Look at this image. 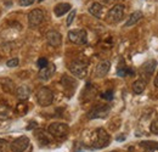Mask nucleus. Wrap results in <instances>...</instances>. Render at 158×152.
Wrapping results in <instances>:
<instances>
[{
  "label": "nucleus",
  "mask_w": 158,
  "mask_h": 152,
  "mask_svg": "<svg viewBox=\"0 0 158 152\" xmlns=\"http://www.w3.org/2000/svg\"><path fill=\"white\" fill-rule=\"evenodd\" d=\"M55 71H56V66L54 63H49L46 67H44V68L40 70L39 73H38V77H39V79H41V80H49L51 77L54 76Z\"/></svg>",
  "instance_id": "nucleus-11"
},
{
  "label": "nucleus",
  "mask_w": 158,
  "mask_h": 152,
  "mask_svg": "<svg viewBox=\"0 0 158 152\" xmlns=\"http://www.w3.org/2000/svg\"><path fill=\"white\" fill-rule=\"evenodd\" d=\"M61 84H62V87H63L66 90L74 91L76 88H77V85H78V82H77L74 78H72V77L63 76L61 78Z\"/></svg>",
  "instance_id": "nucleus-13"
},
{
  "label": "nucleus",
  "mask_w": 158,
  "mask_h": 152,
  "mask_svg": "<svg viewBox=\"0 0 158 152\" xmlns=\"http://www.w3.org/2000/svg\"><path fill=\"white\" fill-rule=\"evenodd\" d=\"M111 152H117V151H111Z\"/></svg>",
  "instance_id": "nucleus-34"
},
{
  "label": "nucleus",
  "mask_w": 158,
  "mask_h": 152,
  "mask_svg": "<svg viewBox=\"0 0 158 152\" xmlns=\"http://www.w3.org/2000/svg\"><path fill=\"white\" fill-rule=\"evenodd\" d=\"M117 74L119 77H127V76H134V71L128 68L125 65L123 66H119L118 67V71H117Z\"/></svg>",
  "instance_id": "nucleus-23"
},
{
  "label": "nucleus",
  "mask_w": 158,
  "mask_h": 152,
  "mask_svg": "<svg viewBox=\"0 0 158 152\" xmlns=\"http://www.w3.org/2000/svg\"><path fill=\"white\" fill-rule=\"evenodd\" d=\"M110 141H111V137H110V134L107 133L103 128H99L95 130L94 133V139H93V147L94 149H105L110 145Z\"/></svg>",
  "instance_id": "nucleus-1"
},
{
  "label": "nucleus",
  "mask_w": 158,
  "mask_h": 152,
  "mask_svg": "<svg viewBox=\"0 0 158 152\" xmlns=\"http://www.w3.org/2000/svg\"><path fill=\"white\" fill-rule=\"evenodd\" d=\"M45 17L44 15V11L40 10V9H34L32 10L29 14H28V23H29V27L34 28L37 26H39L40 23L43 22V19Z\"/></svg>",
  "instance_id": "nucleus-9"
},
{
  "label": "nucleus",
  "mask_w": 158,
  "mask_h": 152,
  "mask_svg": "<svg viewBox=\"0 0 158 152\" xmlns=\"http://www.w3.org/2000/svg\"><path fill=\"white\" fill-rule=\"evenodd\" d=\"M150 130L152 134H158V117L155 118L150 124Z\"/></svg>",
  "instance_id": "nucleus-24"
},
{
  "label": "nucleus",
  "mask_w": 158,
  "mask_h": 152,
  "mask_svg": "<svg viewBox=\"0 0 158 152\" xmlns=\"http://www.w3.org/2000/svg\"><path fill=\"white\" fill-rule=\"evenodd\" d=\"M116 0H102V2L103 4H112V2H114Z\"/></svg>",
  "instance_id": "nucleus-31"
},
{
  "label": "nucleus",
  "mask_w": 158,
  "mask_h": 152,
  "mask_svg": "<svg viewBox=\"0 0 158 152\" xmlns=\"http://www.w3.org/2000/svg\"><path fill=\"white\" fill-rule=\"evenodd\" d=\"M71 4H68V2H61V4H57L56 6H55V9H54V12H55V15L57 16V17H61V16H63L64 14H67L69 10H71Z\"/></svg>",
  "instance_id": "nucleus-17"
},
{
  "label": "nucleus",
  "mask_w": 158,
  "mask_h": 152,
  "mask_svg": "<svg viewBox=\"0 0 158 152\" xmlns=\"http://www.w3.org/2000/svg\"><path fill=\"white\" fill-rule=\"evenodd\" d=\"M1 88L5 93H14L15 91V84L10 79H2L1 80Z\"/></svg>",
  "instance_id": "nucleus-22"
},
{
  "label": "nucleus",
  "mask_w": 158,
  "mask_h": 152,
  "mask_svg": "<svg viewBox=\"0 0 158 152\" xmlns=\"http://www.w3.org/2000/svg\"><path fill=\"white\" fill-rule=\"evenodd\" d=\"M29 146V139L26 135H22L20 137L15 139L10 144V149L12 152H24Z\"/></svg>",
  "instance_id": "nucleus-8"
},
{
  "label": "nucleus",
  "mask_w": 158,
  "mask_h": 152,
  "mask_svg": "<svg viewBox=\"0 0 158 152\" xmlns=\"http://www.w3.org/2000/svg\"><path fill=\"white\" fill-rule=\"evenodd\" d=\"M19 63H20L19 58H17V57H15V58L9 60V61L6 62V66H7V67H17V66H19Z\"/></svg>",
  "instance_id": "nucleus-28"
},
{
  "label": "nucleus",
  "mask_w": 158,
  "mask_h": 152,
  "mask_svg": "<svg viewBox=\"0 0 158 152\" xmlns=\"http://www.w3.org/2000/svg\"><path fill=\"white\" fill-rule=\"evenodd\" d=\"M76 15H77V11L76 10H72L71 11V14L68 15V17H67V26H71L72 24V22H73V19H74V17H76Z\"/></svg>",
  "instance_id": "nucleus-29"
},
{
  "label": "nucleus",
  "mask_w": 158,
  "mask_h": 152,
  "mask_svg": "<svg viewBox=\"0 0 158 152\" xmlns=\"http://www.w3.org/2000/svg\"><path fill=\"white\" fill-rule=\"evenodd\" d=\"M156 67H157V61H156V60H148V61H146V62L142 65V67H141V72H142L143 76L146 74V77L148 78V77L155 72Z\"/></svg>",
  "instance_id": "nucleus-14"
},
{
  "label": "nucleus",
  "mask_w": 158,
  "mask_h": 152,
  "mask_svg": "<svg viewBox=\"0 0 158 152\" xmlns=\"http://www.w3.org/2000/svg\"><path fill=\"white\" fill-rule=\"evenodd\" d=\"M142 16H143V15H142L141 11H135V12H133V14L129 16V19H127L124 27H131V26H134L135 23H138L139 21L142 19Z\"/></svg>",
  "instance_id": "nucleus-19"
},
{
  "label": "nucleus",
  "mask_w": 158,
  "mask_h": 152,
  "mask_svg": "<svg viewBox=\"0 0 158 152\" xmlns=\"http://www.w3.org/2000/svg\"><path fill=\"white\" fill-rule=\"evenodd\" d=\"M155 87L158 88V73H157V76H156V78H155Z\"/></svg>",
  "instance_id": "nucleus-32"
},
{
  "label": "nucleus",
  "mask_w": 158,
  "mask_h": 152,
  "mask_svg": "<svg viewBox=\"0 0 158 152\" xmlns=\"http://www.w3.org/2000/svg\"><path fill=\"white\" fill-rule=\"evenodd\" d=\"M68 39L73 44L84 45L88 43V33L85 29H73L68 32Z\"/></svg>",
  "instance_id": "nucleus-6"
},
{
  "label": "nucleus",
  "mask_w": 158,
  "mask_h": 152,
  "mask_svg": "<svg viewBox=\"0 0 158 152\" xmlns=\"http://www.w3.org/2000/svg\"><path fill=\"white\" fill-rule=\"evenodd\" d=\"M15 94H16V97H17L19 100L24 101V100H27V99L29 97L31 91H29V89H28V87H27V85H20V87H17V88H16Z\"/></svg>",
  "instance_id": "nucleus-15"
},
{
  "label": "nucleus",
  "mask_w": 158,
  "mask_h": 152,
  "mask_svg": "<svg viewBox=\"0 0 158 152\" xmlns=\"http://www.w3.org/2000/svg\"><path fill=\"white\" fill-rule=\"evenodd\" d=\"M48 132L51 136L56 137V139H63L68 135L69 128L66 123H51L48 128Z\"/></svg>",
  "instance_id": "nucleus-2"
},
{
  "label": "nucleus",
  "mask_w": 158,
  "mask_h": 152,
  "mask_svg": "<svg viewBox=\"0 0 158 152\" xmlns=\"http://www.w3.org/2000/svg\"><path fill=\"white\" fill-rule=\"evenodd\" d=\"M9 149V142L5 139H0V152H6Z\"/></svg>",
  "instance_id": "nucleus-27"
},
{
  "label": "nucleus",
  "mask_w": 158,
  "mask_h": 152,
  "mask_svg": "<svg viewBox=\"0 0 158 152\" xmlns=\"http://www.w3.org/2000/svg\"><path fill=\"white\" fill-rule=\"evenodd\" d=\"M140 146L147 152L158 151V142H156V141H141Z\"/></svg>",
  "instance_id": "nucleus-21"
},
{
  "label": "nucleus",
  "mask_w": 158,
  "mask_h": 152,
  "mask_svg": "<svg viewBox=\"0 0 158 152\" xmlns=\"http://www.w3.org/2000/svg\"><path fill=\"white\" fill-rule=\"evenodd\" d=\"M101 97L103 100H106V101H111V100H113V91L112 90H107V91L101 94Z\"/></svg>",
  "instance_id": "nucleus-25"
},
{
  "label": "nucleus",
  "mask_w": 158,
  "mask_h": 152,
  "mask_svg": "<svg viewBox=\"0 0 158 152\" xmlns=\"http://www.w3.org/2000/svg\"><path fill=\"white\" fill-rule=\"evenodd\" d=\"M48 65H49V62H48V60H46L45 57H40L39 60L37 61V66L39 67L40 70H41V68H44V67H46Z\"/></svg>",
  "instance_id": "nucleus-26"
},
{
  "label": "nucleus",
  "mask_w": 158,
  "mask_h": 152,
  "mask_svg": "<svg viewBox=\"0 0 158 152\" xmlns=\"http://www.w3.org/2000/svg\"><path fill=\"white\" fill-rule=\"evenodd\" d=\"M46 40L48 43L54 46V48H59L62 44V36L61 33H59L57 31H49L46 33Z\"/></svg>",
  "instance_id": "nucleus-10"
},
{
  "label": "nucleus",
  "mask_w": 158,
  "mask_h": 152,
  "mask_svg": "<svg viewBox=\"0 0 158 152\" xmlns=\"http://www.w3.org/2000/svg\"><path fill=\"white\" fill-rule=\"evenodd\" d=\"M124 139H125L124 136H119V137L117 139V140H118V141H120V140H124Z\"/></svg>",
  "instance_id": "nucleus-33"
},
{
  "label": "nucleus",
  "mask_w": 158,
  "mask_h": 152,
  "mask_svg": "<svg viewBox=\"0 0 158 152\" xmlns=\"http://www.w3.org/2000/svg\"><path fill=\"white\" fill-rule=\"evenodd\" d=\"M34 1L35 0H20L19 4H20L21 6H29V5L34 4Z\"/></svg>",
  "instance_id": "nucleus-30"
},
{
  "label": "nucleus",
  "mask_w": 158,
  "mask_h": 152,
  "mask_svg": "<svg viewBox=\"0 0 158 152\" xmlns=\"http://www.w3.org/2000/svg\"><path fill=\"white\" fill-rule=\"evenodd\" d=\"M38 1H43V0H38Z\"/></svg>",
  "instance_id": "nucleus-35"
},
{
  "label": "nucleus",
  "mask_w": 158,
  "mask_h": 152,
  "mask_svg": "<svg viewBox=\"0 0 158 152\" xmlns=\"http://www.w3.org/2000/svg\"><path fill=\"white\" fill-rule=\"evenodd\" d=\"M69 71L72 72V74L74 77L83 79L88 74V66L81 60H74L69 63Z\"/></svg>",
  "instance_id": "nucleus-4"
},
{
  "label": "nucleus",
  "mask_w": 158,
  "mask_h": 152,
  "mask_svg": "<svg viewBox=\"0 0 158 152\" xmlns=\"http://www.w3.org/2000/svg\"><path fill=\"white\" fill-rule=\"evenodd\" d=\"M123 17H124V5L117 4L108 10L106 19L110 23H118L119 21H122Z\"/></svg>",
  "instance_id": "nucleus-5"
},
{
  "label": "nucleus",
  "mask_w": 158,
  "mask_h": 152,
  "mask_svg": "<svg viewBox=\"0 0 158 152\" xmlns=\"http://www.w3.org/2000/svg\"><path fill=\"white\" fill-rule=\"evenodd\" d=\"M145 88H146V80L142 79V78H140V79L135 80V82L133 83V91H134L135 94H138V95L143 93Z\"/></svg>",
  "instance_id": "nucleus-20"
},
{
  "label": "nucleus",
  "mask_w": 158,
  "mask_h": 152,
  "mask_svg": "<svg viewBox=\"0 0 158 152\" xmlns=\"http://www.w3.org/2000/svg\"><path fill=\"white\" fill-rule=\"evenodd\" d=\"M89 12L96 17V19H102V14H103V6L100 2H93L89 7Z\"/></svg>",
  "instance_id": "nucleus-16"
},
{
  "label": "nucleus",
  "mask_w": 158,
  "mask_h": 152,
  "mask_svg": "<svg viewBox=\"0 0 158 152\" xmlns=\"http://www.w3.org/2000/svg\"><path fill=\"white\" fill-rule=\"evenodd\" d=\"M110 68H111V62L108 60H103L99 62V65L96 66V70H95V76L102 78L105 77L108 72H110Z\"/></svg>",
  "instance_id": "nucleus-12"
},
{
  "label": "nucleus",
  "mask_w": 158,
  "mask_h": 152,
  "mask_svg": "<svg viewBox=\"0 0 158 152\" xmlns=\"http://www.w3.org/2000/svg\"><path fill=\"white\" fill-rule=\"evenodd\" d=\"M37 101L41 107H48L54 101V93L49 88L43 87L37 91Z\"/></svg>",
  "instance_id": "nucleus-3"
},
{
  "label": "nucleus",
  "mask_w": 158,
  "mask_h": 152,
  "mask_svg": "<svg viewBox=\"0 0 158 152\" xmlns=\"http://www.w3.org/2000/svg\"><path fill=\"white\" fill-rule=\"evenodd\" d=\"M111 112L110 105H98L93 110L89 111L88 118L89 119H98V118H106Z\"/></svg>",
  "instance_id": "nucleus-7"
},
{
  "label": "nucleus",
  "mask_w": 158,
  "mask_h": 152,
  "mask_svg": "<svg viewBox=\"0 0 158 152\" xmlns=\"http://www.w3.org/2000/svg\"><path fill=\"white\" fill-rule=\"evenodd\" d=\"M34 134H35V137H37V140L39 141V144L41 146H46V145L51 144V139L49 137V134L46 133V132H44V130H37Z\"/></svg>",
  "instance_id": "nucleus-18"
}]
</instances>
